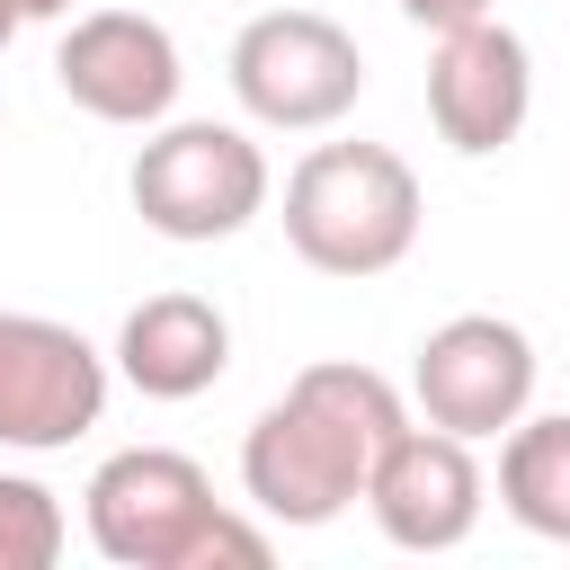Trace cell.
<instances>
[{"label":"cell","instance_id":"6da1fadb","mask_svg":"<svg viewBox=\"0 0 570 570\" xmlns=\"http://www.w3.org/2000/svg\"><path fill=\"white\" fill-rule=\"evenodd\" d=\"M410 428L401 392L356 365V356H321L285 383V401H267L240 436V490L267 525H330L365 499L374 454Z\"/></svg>","mask_w":570,"mask_h":570},{"label":"cell","instance_id":"7a4b0ae2","mask_svg":"<svg viewBox=\"0 0 570 570\" xmlns=\"http://www.w3.org/2000/svg\"><path fill=\"white\" fill-rule=\"evenodd\" d=\"M419 169L392 142H312L285 178V240L321 276H383L419 240Z\"/></svg>","mask_w":570,"mask_h":570},{"label":"cell","instance_id":"3957f363","mask_svg":"<svg viewBox=\"0 0 570 570\" xmlns=\"http://www.w3.org/2000/svg\"><path fill=\"white\" fill-rule=\"evenodd\" d=\"M125 196L160 240H232L267 214V151L240 125H214V116L151 125Z\"/></svg>","mask_w":570,"mask_h":570},{"label":"cell","instance_id":"277c9868","mask_svg":"<svg viewBox=\"0 0 570 570\" xmlns=\"http://www.w3.org/2000/svg\"><path fill=\"white\" fill-rule=\"evenodd\" d=\"M232 98L276 134H321L365 98V53L321 9H258L232 36Z\"/></svg>","mask_w":570,"mask_h":570},{"label":"cell","instance_id":"5b68a950","mask_svg":"<svg viewBox=\"0 0 570 570\" xmlns=\"http://www.w3.org/2000/svg\"><path fill=\"white\" fill-rule=\"evenodd\" d=\"M410 401L428 428H454V436H508L534 401V338L499 312H454L419 338L410 356Z\"/></svg>","mask_w":570,"mask_h":570},{"label":"cell","instance_id":"8992f818","mask_svg":"<svg viewBox=\"0 0 570 570\" xmlns=\"http://www.w3.org/2000/svg\"><path fill=\"white\" fill-rule=\"evenodd\" d=\"M214 481L196 454L178 445H125L89 472L80 490V517H89V543L116 561V570H178L187 534L214 517Z\"/></svg>","mask_w":570,"mask_h":570},{"label":"cell","instance_id":"52a82bcc","mask_svg":"<svg viewBox=\"0 0 570 570\" xmlns=\"http://www.w3.org/2000/svg\"><path fill=\"white\" fill-rule=\"evenodd\" d=\"M107 419V356L45 312H0V445L53 454Z\"/></svg>","mask_w":570,"mask_h":570},{"label":"cell","instance_id":"ba28073f","mask_svg":"<svg viewBox=\"0 0 570 570\" xmlns=\"http://www.w3.org/2000/svg\"><path fill=\"white\" fill-rule=\"evenodd\" d=\"M53 80H62V98L80 107V116H98V125H169V107H178V36L160 27V18H142V9H89V18H71L62 27V45H53Z\"/></svg>","mask_w":570,"mask_h":570},{"label":"cell","instance_id":"9c48e42d","mask_svg":"<svg viewBox=\"0 0 570 570\" xmlns=\"http://www.w3.org/2000/svg\"><path fill=\"white\" fill-rule=\"evenodd\" d=\"M428 116H436L445 151H463V160L508 151L525 134V116H534V53H525V36L499 27V18L445 27L436 53H428Z\"/></svg>","mask_w":570,"mask_h":570},{"label":"cell","instance_id":"30bf717a","mask_svg":"<svg viewBox=\"0 0 570 570\" xmlns=\"http://www.w3.org/2000/svg\"><path fill=\"white\" fill-rule=\"evenodd\" d=\"M481 499H490V481L472 463V436H454V428H401L365 472V508H374L383 543H401V552H454L481 525Z\"/></svg>","mask_w":570,"mask_h":570},{"label":"cell","instance_id":"8fae6325","mask_svg":"<svg viewBox=\"0 0 570 570\" xmlns=\"http://www.w3.org/2000/svg\"><path fill=\"white\" fill-rule=\"evenodd\" d=\"M232 365V321L205 294H142L116 330V374L142 401H196Z\"/></svg>","mask_w":570,"mask_h":570},{"label":"cell","instance_id":"7c38bea8","mask_svg":"<svg viewBox=\"0 0 570 570\" xmlns=\"http://www.w3.org/2000/svg\"><path fill=\"white\" fill-rule=\"evenodd\" d=\"M499 508L543 534V543H570V410L552 419H517L499 436Z\"/></svg>","mask_w":570,"mask_h":570},{"label":"cell","instance_id":"4fadbf2b","mask_svg":"<svg viewBox=\"0 0 570 570\" xmlns=\"http://www.w3.org/2000/svg\"><path fill=\"white\" fill-rule=\"evenodd\" d=\"M62 543H71L62 499L27 472H0V570H53Z\"/></svg>","mask_w":570,"mask_h":570},{"label":"cell","instance_id":"5bb4252c","mask_svg":"<svg viewBox=\"0 0 570 570\" xmlns=\"http://www.w3.org/2000/svg\"><path fill=\"white\" fill-rule=\"evenodd\" d=\"M214 561H232V570H258V561H267V525H249V517L214 508V517H205V525L187 534L178 570H214Z\"/></svg>","mask_w":570,"mask_h":570},{"label":"cell","instance_id":"9a60e30c","mask_svg":"<svg viewBox=\"0 0 570 570\" xmlns=\"http://www.w3.org/2000/svg\"><path fill=\"white\" fill-rule=\"evenodd\" d=\"M401 18H419V27H463V18H490V0H401Z\"/></svg>","mask_w":570,"mask_h":570},{"label":"cell","instance_id":"2e32d148","mask_svg":"<svg viewBox=\"0 0 570 570\" xmlns=\"http://www.w3.org/2000/svg\"><path fill=\"white\" fill-rule=\"evenodd\" d=\"M27 18H71V0H18Z\"/></svg>","mask_w":570,"mask_h":570},{"label":"cell","instance_id":"e0dca14e","mask_svg":"<svg viewBox=\"0 0 570 570\" xmlns=\"http://www.w3.org/2000/svg\"><path fill=\"white\" fill-rule=\"evenodd\" d=\"M18 27H27V9H18V0H0V45H9Z\"/></svg>","mask_w":570,"mask_h":570}]
</instances>
